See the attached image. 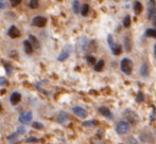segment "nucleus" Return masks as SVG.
<instances>
[{"label":"nucleus","instance_id":"obj_1","mask_svg":"<svg viewBox=\"0 0 156 144\" xmlns=\"http://www.w3.org/2000/svg\"><path fill=\"white\" fill-rule=\"evenodd\" d=\"M120 68L123 73L125 74H131L132 73V70H133V63L129 58H123L120 63Z\"/></svg>","mask_w":156,"mask_h":144},{"label":"nucleus","instance_id":"obj_2","mask_svg":"<svg viewBox=\"0 0 156 144\" xmlns=\"http://www.w3.org/2000/svg\"><path fill=\"white\" fill-rule=\"evenodd\" d=\"M129 130V123L127 121H120L116 125V132L119 135H125Z\"/></svg>","mask_w":156,"mask_h":144},{"label":"nucleus","instance_id":"obj_3","mask_svg":"<svg viewBox=\"0 0 156 144\" xmlns=\"http://www.w3.org/2000/svg\"><path fill=\"white\" fill-rule=\"evenodd\" d=\"M123 115L126 118L127 121L131 122V123L135 124V123H137V122H138V115H137V113H136L135 111L127 109V110L123 113Z\"/></svg>","mask_w":156,"mask_h":144},{"label":"nucleus","instance_id":"obj_4","mask_svg":"<svg viewBox=\"0 0 156 144\" xmlns=\"http://www.w3.org/2000/svg\"><path fill=\"white\" fill-rule=\"evenodd\" d=\"M19 122L23 124H29L32 121V112L31 111H23L19 115Z\"/></svg>","mask_w":156,"mask_h":144},{"label":"nucleus","instance_id":"obj_5","mask_svg":"<svg viewBox=\"0 0 156 144\" xmlns=\"http://www.w3.org/2000/svg\"><path fill=\"white\" fill-rule=\"evenodd\" d=\"M46 23H47V19L43 16H36V17H34V19H33V25L36 26V27H38V28H43Z\"/></svg>","mask_w":156,"mask_h":144},{"label":"nucleus","instance_id":"obj_6","mask_svg":"<svg viewBox=\"0 0 156 144\" xmlns=\"http://www.w3.org/2000/svg\"><path fill=\"white\" fill-rule=\"evenodd\" d=\"M72 111H73L74 115H76L80 118H86L87 117V111L85 110L84 108L80 107V106H74V107L72 108Z\"/></svg>","mask_w":156,"mask_h":144},{"label":"nucleus","instance_id":"obj_7","mask_svg":"<svg viewBox=\"0 0 156 144\" xmlns=\"http://www.w3.org/2000/svg\"><path fill=\"white\" fill-rule=\"evenodd\" d=\"M20 100H21V94L19 92H13L12 93V95H11V98H10V101H11V103L13 104V105H16V104H18L19 102H20Z\"/></svg>","mask_w":156,"mask_h":144},{"label":"nucleus","instance_id":"obj_8","mask_svg":"<svg viewBox=\"0 0 156 144\" xmlns=\"http://www.w3.org/2000/svg\"><path fill=\"white\" fill-rule=\"evenodd\" d=\"M8 33L11 38H17V37H19V35H20V32L18 31V29H17L15 26H12V27L9 29Z\"/></svg>","mask_w":156,"mask_h":144},{"label":"nucleus","instance_id":"obj_9","mask_svg":"<svg viewBox=\"0 0 156 144\" xmlns=\"http://www.w3.org/2000/svg\"><path fill=\"white\" fill-rule=\"evenodd\" d=\"M148 18L156 19V6L154 3H152V5H149L148 8Z\"/></svg>","mask_w":156,"mask_h":144},{"label":"nucleus","instance_id":"obj_10","mask_svg":"<svg viewBox=\"0 0 156 144\" xmlns=\"http://www.w3.org/2000/svg\"><path fill=\"white\" fill-rule=\"evenodd\" d=\"M99 112H100L102 115H104L105 118H108V119H112V118H113V115H112L111 110H109L107 107H104V106H101V107L99 108Z\"/></svg>","mask_w":156,"mask_h":144},{"label":"nucleus","instance_id":"obj_11","mask_svg":"<svg viewBox=\"0 0 156 144\" xmlns=\"http://www.w3.org/2000/svg\"><path fill=\"white\" fill-rule=\"evenodd\" d=\"M111 50H112V52H113V54H115V55H120L121 54V52H122V48H121V46L120 45H118V43H114L113 46H111Z\"/></svg>","mask_w":156,"mask_h":144},{"label":"nucleus","instance_id":"obj_12","mask_svg":"<svg viewBox=\"0 0 156 144\" xmlns=\"http://www.w3.org/2000/svg\"><path fill=\"white\" fill-rule=\"evenodd\" d=\"M140 74H141V76H144V77H148L149 67L146 63H144V64L141 65V67H140Z\"/></svg>","mask_w":156,"mask_h":144},{"label":"nucleus","instance_id":"obj_13","mask_svg":"<svg viewBox=\"0 0 156 144\" xmlns=\"http://www.w3.org/2000/svg\"><path fill=\"white\" fill-rule=\"evenodd\" d=\"M23 47H25V51L27 54H32L33 52V46L31 45L29 40H26L23 41Z\"/></svg>","mask_w":156,"mask_h":144},{"label":"nucleus","instance_id":"obj_14","mask_svg":"<svg viewBox=\"0 0 156 144\" xmlns=\"http://www.w3.org/2000/svg\"><path fill=\"white\" fill-rule=\"evenodd\" d=\"M70 55V50L69 49H67V50H64V51L62 52V53L58 55V60H60V62H63V60H67L68 58V56Z\"/></svg>","mask_w":156,"mask_h":144},{"label":"nucleus","instance_id":"obj_15","mask_svg":"<svg viewBox=\"0 0 156 144\" xmlns=\"http://www.w3.org/2000/svg\"><path fill=\"white\" fill-rule=\"evenodd\" d=\"M67 119H68V115L66 112H64V111H62V112L58 115V123H61V124H63V123H65L66 121H67Z\"/></svg>","mask_w":156,"mask_h":144},{"label":"nucleus","instance_id":"obj_16","mask_svg":"<svg viewBox=\"0 0 156 144\" xmlns=\"http://www.w3.org/2000/svg\"><path fill=\"white\" fill-rule=\"evenodd\" d=\"M134 11H135V13L137 15L142 12V5L139 1H135V3H134Z\"/></svg>","mask_w":156,"mask_h":144},{"label":"nucleus","instance_id":"obj_17","mask_svg":"<svg viewBox=\"0 0 156 144\" xmlns=\"http://www.w3.org/2000/svg\"><path fill=\"white\" fill-rule=\"evenodd\" d=\"M103 68H104V60H100L94 65V70L96 71H102Z\"/></svg>","mask_w":156,"mask_h":144},{"label":"nucleus","instance_id":"obj_18","mask_svg":"<svg viewBox=\"0 0 156 144\" xmlns=\"http://www.w3.org/2000/svg\"><path fill=\"white\" fill-rule=\"evenodd\" d=\"M88 12H89V5L88 4H83L82 8H81V14L83 16H86L88 14Z\"/></svg>","mask_w":156,"mask_h":144},{"label":"nucleus","instance_id":"obj_19","mask_svg":"<svg viewBox=\"0 0 156 144\" xmlns=\"http://www.w3.org/2000/svg\"><path fill=\"white\" fill-rule=\"evenodd\" d=\"M124 48L126 51H131V39H129V36L124 38Z\"/></svg>","mask_w":156,"mask_h":144},{"label":"nucleus","instance_id":"obj_20","mask_svg":"<svg viewBox=\"0 0 156 144\" xmlns=\"http://www.w3.org/2000/svg\"><path fill=\"white\" fill-rule=\"evenodd\" d=\"M80 3H79L78 0H74L73 2H72V10H73V12L76 13H79V11H80Z\"/></svg>","mask_w":156,"mask_h":144},{"label":"nucleus","instance_id":"obj_21","mask_svg":"<svg viewBox=\"0 0 156 144\" xmlns=\"http://www.w3.org/2000/svg\"><path fill=\"white\" fill-rule=\"evenodd\" d=\"M146 35L149 37H153V38H156V30L154 29H148L146 31Z\"/></svg>","mask_w":156,"mask_h":144},{"label":"nucleus","instance_id":"obj_22","mask_svg":"<svg viewBox=\"0 0 156 144\" xmlns=\"http://www.w3.org/2000/svg\"><path fill=\"white\" fill-rule=\"evenodd\" d=\"M30 43H31L32 46H34L35 48H38L39 47V43H38V40L35 38L33 35H30Z\"/></svg>","mask_w":156,"mask_h":144},{"label":"nucleus","instance_id":"obj_23","mask_svg":"<svg viewBox=\"0 0 156 144\" xmlns=\"http://www.w3.org/2000/svg\"><path fill=\"white\" fill-rule=\"evenodd\" d=\"M123 26L124 28H129L131 26V17L129 16H125L123 19Z\"/></svg>","mask_w":156,"mask_h":144},{"label":"nucleus","instance_id":"obj_24","mask_svg":"<svg viewBox=\"0 0 156 144\" xmlns=\"http://www.w3.org/2000/svg\"><path fill=\"white\" fill-rule=\"evenodd\" d=\"M38 0H30V3H29V5H30V8L31 9H37L38 8Z\"/></svg>","mask_w":156,"mask_h":144},{"label":"nucleus","instance_id":"obj_25","mask_svg":"<svg viewBox=\"0 0 156 144\" xmlns=\"http://www.w3.org/2000/svg\"><path fill=\"white\" fill-rule=\"evenodd\" d=\"M33 127L34 128H36V129H43L44 128V125L43 124H41V123H38V122H35V123H33Z\"/></svg>","mask_w":156,"mask_h":144},{"label":"nucleus","instance_id":"obj_26","mask_svg":"<svg viewBox=\"0 0 156 144\" xmlns=\"http://www.w3.org/2000/svg\"><path fill=\"white\" fill-rule=\"evenodd\" d=\"M87 62H88L89 65H94V63H96V58L94 57V56H87Z\"/></svg>","mask_w":156,"mask_h":144},{"label":"nucleus","instance_id":"obj_27","mask_svg":"<svg viewBox=\"0 0 156 144\" xmlns=\"http://www.w3.org/2000/svg\"><path fill=\"white\" fill-rule=\"evenodd\" d=\"M17 134H25L26 132V127L25 126H18V128H17Z\"/></svg>","mask_w":156,"mask_h":144},{"label":"nucleus","instance_id":"obj_28","mask_svg":"<svg viewBox=\"0 0 156 144\" xmlns=\"http://www.w3.org/2000/svg\"><path fill=\"white\" fill-rule=\"evenodd\" d=\"M142 101H144V94H142L141 92H139L137 95V98H136V102L140 103V102H142Z\"/></svg>","mask_w":156,"mask_h":144},{"label":"nucleus","instance_id":"obj_29","mask_svg":"<svg viewBox=\"0 0 156 144\" xmlns=\"http://www.w3.org/2000/svg\"><path fill=\"white\" fill-rule=\"evenodd\" d=\"M11 1V4H12L13 6H16V5H18L19 3L21 2V0H10Z\"/></svg>","mask_w":156,"mask_h":144},{"label":"nucleus","instance_id":"obj_30","mask_svg":"<svg viewBox=\"0 0 156 144\" xmlns=\"http://www.w3.org/2000/svg\"><path fill=\"white\" fill-rule=\"evenodd\" d=\"M37 139L36 138H29V139H27V142H37Z\"/></svg>","mask_w":156,"mask_h":144},{"label":"nucleus","instance_id":"obj_31","mask_svg":"<svg viewBox=\"0 0 156 144\" xmlns=\"http://www.w3.org/2000/svg\"><path fill=\"white\" fill-rule=\"evenodd\" d=\"M6 6V4L4 3V1H2V0H0V9H4Z\"/></svg>","mask_w":156,"mask_h":144},{"label":"nucleus","instance_id":"obj_32","mask_svg":"<svg viewBox=\"0 0 156 144\" xmlns=\"http://www.w3.org/2000/svg\"><path fill=\"white\" fill-rule=\"evenodd\" d=\"M83 125H94V122H84V123H83Z\"/></svg>","mask_w":156,"mask_h":144},{"label":"nucleus","instance_id":"obj_33","mask_svg":"<svg viewBox=\"0 0 156 144\" xmlns=\"http://www.w3.org/2000/svg\"><path fill=\"white\" fill-rule=\"evenodd\" d=\"M5 80H3V78H2V80H0V84H5Z\"/></svg>","mask_w":156,"mask_h":144},{"label":"nucleus","instance_id":"obj_34","mask_svg":"<svg viewBox=\"0 0 156 144\" xmlns=\"http://www.w3.org/2000/svg\"><path fill=\"white\" fill-rule=\"evenodd\" d=\"M154 51H155V54H156V45H155V48H154Z\"/></svg>","mask_w":156,"mask_h":144},{"label":"nucleus","instance_id":"obj_35","mask_svg":"<svg viewBox=\"0 0 156 144\" xmlns=\"http://www.w3.org/2000/svg\"><path fill=\"white\" fill-rule=\"evenodd\" d=\"M1 109H2V108H1V105H0V111H1Z\"/></svg>","mask_w":156,"mask_h":144}]
</instances>
